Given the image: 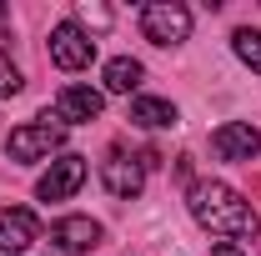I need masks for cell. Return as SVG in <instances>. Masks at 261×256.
<instances>
[{"mask_svg": "<svg viewBox=\"0 0 261 256\" xmlns=\"http://www.w3.org/2000/svg\"><path fill=\"white\" fill-rule=\"evenodd\" d=\"M186 206H191V216L201 231H211V236H226V241H251L261 231V216L251 211V201L226 186V181H196L191 196H186Z\"/></svg>", "mask_w": 261, "mask_h": 256, "instance_id": "6da1fadb", "label": "cell"}, {"mask_svg": "<svg viewBox=\"0 0 261 256\" xmlns=\"http://www.w3.org/2000/svg\"><path fill=\"white\" fill-rule=\"evenodd\" d=\"M141 35L151 45H181L191 35V10L181 0H151L141 10Z\"/></svg>", "mask_w": 261, "mask_h": 256, "instance_id": "7a4b0ae2", "label": "cell"}, {"mask_svg": "<svg viewBox=\"0 0 261 256\" xmlns=\"http://www.w3.org/2000/svg\"><path fill=\"white\" fill-rule=\"evenodd\" d=\"M65 141V126L61 121H31V126L10 131V141H5V151H10V161H20V166H31V161H45L50 151H61Z\"/></svg>", "mask_w": 261, "mask_h": 256, "instance_id": "3957f363", "label": "cell"}, {"mask_svg": "<svg viewBox=\"0 0 261 256\" xmlns=\"http://www.w3.org/2000/svg\"><path fill=\"white\" fill-rule=\"evenodd\" d=\"M50 61L61 65V70H86V65L96 61V40L86 25H75V20H61L56 31H50Z\"/></svg>", "mask_w": 261, "mask_h": 256, "instance_id": "277c9868", "label": "cell"}, {"mask_svg": "<svg viewBox=\"0 0 261 256\" xmlns=\"http://www.w3.org/2000/svg\"><path fill=\"white\" fill-rule=\"evenodd\" d=\"M100 181H106V191H111V196L130 201V196H141V186H146V161H141V156H126V151L116 146L111 156L100 161Z\"/></svg>", "mask_w": 261, "mask_h": 256, "instance_id": "5b68a950", "label": "cell"}, {"mask_svg": "<svg viewBox=\"0 0 261 256\" xmlns=\"http://www.w3.org/2000/svg\"><path fill=\"white\" fill-rule=\"evenodd\" d=\"M81 181H86V156H56L50 171L35 181V196L40 201H70L81 191Z\"/></svg>", "mask_w": 261, "mask_h": 256, "instance_id": "8992f818", "label": "cell"}, {"mask_svg": "<svg viewBox=\"0 0 261 256\" xmlns=\"http://www.w3.org/2000/svg\"><path fill=\"white\" fill-rule=\"evenodd\" d=\"M211 151L221 161H251L261 151V131L251 121H226V126L211 131Z\"/></svg>", "mask_w": 261, "mask_h": 256, "instance_id": "52a82bcc", "label": "cell"}, {"mask_svg": "<svg viewBox=\"0 0 261 256\" xmlns=\"http://www.w3.org/2000/svg\"><path fill=\"white\" fill-rule=\"evenodd\" d=\"M100 221H91V216H61V221L50 226V241H56V251L65 256H81V251H96L100 246Z\"/></svg>", "mask_w": 261, "mask_h": 256, "instance_id": "ba28073f", "label": "cell"}, {"mask_svg": "<svg viewBox=\"0 0 261 256\" xmlns=\"http://www.w3.org/2000/svg\"><path fill=\"white\" fill-rule=\"evenodd\" d=\"M35 236H40L35 211H25V206H5V211H0V251L20 256V251H31Z\"/></svg>", "mask_w": 261, "mask_h": 256, "instance_id": "9c48e42d", "label": "cell"}, {"mask_svg": "<svg viewBox=\"0 0 261 256\" xmlns=\"http://www.w3.org/2000/svg\"><path fill=\"white\" fill-rule=\"evenodd\" d=\"M100 106H106V96H100V91H91V86H65L61 96H56V121H61V126L96 121Z\"/></svg>", "mask_w": 261, "mask_h": 256, "instance_id": "30bf717a", "label": "cell"}, {"mask_svg": "<svg viewBox=\"0 0 261 256\" xmlns=\"http://www.w3.org/2000/svg\"><path fill=\"white\" fill-rule=\"evenodd\" d=\"M130 121L146 126V131H166V126H176L181 116H176V106L161 100V96H136L130 100Z\"/></svg>", "mask_w": 261, "mask_h": 256, "instance_id": "8fae6325", "label": "cell"}, {"mask_svg": "<svg viewBox=\"0 0 261 256\" xmlns=\"http://www.w3.org/2000/svg\"><path fill=\"white\" fill-rule=\"evenodd\" d=\"M141 81H146L141 61H130V56H116V61H106V91H111V96H130Z\"/></svg>", "mask_w": 261, "mask_h": 256, "instance_id": "7c38bea8", "label": "cell"}, {"mask_svg": "<svg viewBox=\"0 0 261 256\" xmlns=\"http://www.w3.org/2000/svg\"><path fill=\"white\" fill-rule=\"evenodd\" d=\"M231 50H236L241 61L251 65V70H261V31H251V25H241V31L231 35Z\"/></svg>", "mask_w": 261, "mask_h": 256, "instance_id": "4fadbf2b", "label": "cell"}, {"mask_svg": "<svg viewBox=\"0 0 261 256\" xmlns=\"http://www.w3.org/2000/svg\"><path fill=\"white\" fill-rule=\"evenodd\" d=\"M15 91H20V70H15V65L0 56V100H10Z\"/></svg>", "mask_w": 261, "mask_h": 256, "instance_id": "5bb4252c", "label": "cell"}, {"mask_svg": "<svg viewBox=\"0 0 261 256\" xmlns=\"http://www.w3.org/2000/svg\"><path fill=\"white\" fill-rule=\"evenodd\" d=\"M81 20L86 25H111V10L106 5H81Z\"/></svg>", "mask_w": 261, "mask_h": 256, "instance_id": "9a60e30c", "label": "cell"}, {"mask_svg": "<svg viewBox=\"0 0 261 256\" xmlns=\"http://www.w3.org/2000/svg\"><path fill=\"white\" fill-rule=\"evenodd\" d=\"M211 256H246V251H241L236 241H216V246H211Z\"/></svg>", "mask_w": 261, "mask_h": 256, "instance_id": "2e32d148", "label": "cell"}]
</instances>
